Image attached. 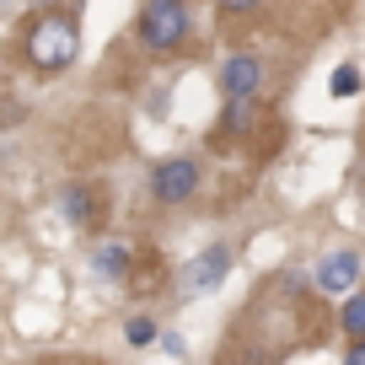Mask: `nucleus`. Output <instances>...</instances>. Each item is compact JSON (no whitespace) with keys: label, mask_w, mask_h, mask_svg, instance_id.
<instances>
[{"label":"nucleus","mask_w":365,"mask_h":365,"mask_svg":"<svg viewBox=\"0 0 365 365\" xmlns=\"http://www.w3.org/2000/svg\"><path fill=\"white\" fill-rule=\"evenodd\" d=\"M328 91H333V97H354V91H360V70L339 65V70H333V81H328Z\"/></svg>","instance_id":"nucleus-11"},{"label":"nucleus","mask_w":365,"mask_h":365,"mask_svg":"<svg viewBox=\"0 0 365 365\" xmlns=\"http://www.w3.org/2000/svg\"><path fill=\"white\" fill-rule=\"evenodd\" d=\"M258 124V97H226V135H252Z\"/></svg>","instance_id":"nucleus-9"},{"label":"nucleus","mask_w":365,"mask_h":365,"mask_svg":"<svg viewBox=\"0 0 365 365\" xmlns=\"http://www.w3.org/2000/svg\"><path fill=\"white\" fill-rule=\"evenodd\" d=\"M199 188V167L188 156H167L156 161V172H150V194L161 199V205H182V199Z\"/></svg>","instance_id":"nucleus-4"},{"label":"nucleus","mask_w":365,"mask_h":365,"mask_svg":"<svg viewBox=\"0 0 365 365\" xmlns=\"http://www.w3.org/2000/svg\"><path fill=\"white\" fill-rule=\"evenodd\" d=\"M103 194H97V188H91V182H65V188H59V215L70 220V226H81V231H91L97 226V220H103Z\"/></svg>","instance_id":"nucleus-5"},{"label":"nucleus","mask_w":365,"mask_h":365,"mask_svg":"<svg viewBox=\"0 0 365 365\" xmlns=\"http://www.w3.org/2000/svg\"><path fill=\"white\" fill-rule=\"evenodd\" d=\"M339 328L349 333V339H365V290H354V296L344 301V312H339Z\"/></svg>","instance_id":"nucleus-10"},{"label":"nucleus","mask_w":365,"mask_h":365,"mask_svg":"<svg viewBox=\"0 0 365 365\" xmlns=\"http://www.w3.org/2000/svg\"><path fill=\"white\" fill-rule=\"evenodd\" d=\"M360 145H365V129H360Z\"/></svg>","instance_id":"nucleus-16"},{"label":"nucleus","mask_w":365,"mask_h":365,"mask_svg":"<svg viewBox=\"0 0 365 365\" xmlns=\"http://www.w3.org/2000/svg\"><path fill=\"white\" fill-rule=\"evenodd\" d=\"M27 6H48V0H27Z\"/></svg>","instance_id":"nucleus-15"},{"label":"nucleus","mask_w":365,"mask_h":365,"mask_svg":"<svg viewBox=\"0 0 365 365\" xmlns=\"http://www.w3.org/2000/svg\"><path fill=\"white\" fill-rule=\"evenodd\" d=\"M354 279H360V252H328L317 263V290H328V296L354 290Z\"/></svg>","instance_id":"nucleus-7"},{"label":"nucleus","mask_w":365,"mask_h":365,"mask_svg":"<svg viewBox=\"0 0 365 365\" xmlns=\"http://www.w3.org/2000/svg\"><path fill=\"white\" fill-rule=\"evenodd\" d=\"M258 86H263V59L258 54H231L220 65V91L226 97H258Z\"/></svg>","instance_id":"nucleus-6"},{"label":"nucleus","mask_w":365,"mask_h":365,"mask_svg":"<svg viewBox=\"0 0 365 365\" xmlns=\"http://www.w3.org/2000/svg\"><path fill=\"white\" fill-rule=\"evenodd\" d=\"M91 269L103 274V279H124L129 274V247L124 242H97V247H91Z\"/></svg>","instance_id":"nucleus-8"},{"label":"nucleus","mask_w":365,"mask_h":365,"mask_svg":"<svg viewBox=\"0 0 365 365\" xmlns=\"http://www.w3.org/2000/svg\"><path fill=\"white\" fill-rule=\"evenodd\" d=\"M220 11H252V6H258V0H215Z\"/></svg>","instance_id":"nucleus-13"},{"label":"nucleus","mask_w":365,"mask_h":365,"mask_svg":"<svg viewBox=\"0 0 365 365\" xmlns=\"http://www.w3.org/2000/svg\"><path fill=\"white\" fill-rule=\"evenodd\" d=\"M226 274H231V247H226V242H210L205 252L188 258V269H182L178 285H182V296H205V290H215Z\"/></svg>","instance_id":"nucleus-3"},{"label":"nucleus","mask_w":365,"mask_h":365,"mask_svg":"<svg viewBox=\"0 0 365 365\" xmlns=\"http://www.w3.org/2000/svg\"><path fill=\"white\" fill-rule=\"evenodd\" d=\"M81 54V22L70 11H43L33 27H27V65L43 70V76H59L70 70Z\"/></svg>","instance_id":"nucleus-1"},{"label":"nucleus","mask_w":365,"mask_h":365,"mask_svg":"<svg viewBox=\"0 0 365 365\" xmlns=\"http://www.w3.org/2000/svg\"><path fill=\"white\" fill-rule=\"evenodd\" d=\"M124 339H129V344H135V349H145V344H150V339H156V322H150V317H129V328H124Z\"/></svg>","instance_id":"nucleus-12"},{"label":"nucleus","mask_w":365,"mask_h":365,"mask_svg":"<svg viewBox=\"0 0 365 365\" xmlns=\"http://www.w3.org/2000/svg\"><path fill=\"white\" fill-rule=\"evenodd\" d=\"M135 33H140V43H145L150 54H172V48H182V38H188V6H182V0H145Z\"/></svg>","instance_id":"nucleus-2"},{"label":"nucleus","mask_w":365,"mask_h":365,"mask_svg":"<svg viewBox=\"0 0 365 365\" xmlns=\"http://www.w3.org/2000/svg\"><path fill=\"white\" fill-rule=\"evenodd\" d=\"M349 360H354V365H365V344H354V349H349Z\"/></svg>","instance_id":"nucleus-14"}]
</instances>
